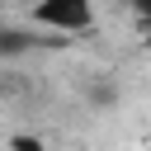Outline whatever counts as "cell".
<instances>
[{
    "label": "cell",
    "instance_id": "1",
    "mask_svg": "<svg viewBox=\"0 0 151 151\" xmlns=\"http://www.w3.org/2000/svg\"><path fill=\"white\" fill-rule=\"evenodd\" d=\"M28 24L42 33H57V38H85L99 24V9L90 0H38L28 9Z\"/></svg>",
    "mask_w": 151,
    "mask_h": 151
},
{
    "label": "cell",
    "instance_id": "2",
    "mask_svg": "<svg viewBox=\"0 0 151 151\" xmlns=\"http://www.w3.org/2000/svg\"><path fill=\"white\" fill-rule=\"evenodd\" d=\"M137 14H142V24H146V33H151V5H142Z\"/></svg>",
    "mask_w": 151,
    "mask_h": 151
}]
</instances>
